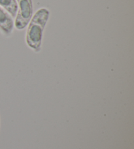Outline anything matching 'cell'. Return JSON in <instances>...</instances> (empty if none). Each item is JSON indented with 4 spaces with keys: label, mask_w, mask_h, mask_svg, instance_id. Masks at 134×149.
I'll list each match as a JSON object with an SVG mask.
<instances>
[{
    "label": "cell",
    "mask_w": 134,
    "mask_h": 149,
    "mask_svg": "<svg viewBox=\"0 0 134 149\" xmlns=\"http://www.w3.org/2000/svg\"><path fill=\"white\" fill-rule=\"evenodd\" d=\"M50 16L47 8L37 10L29 22L26 33V42L28 47L35 52L41 51L43 33Z\"/></svg>",
    "instance_id": "6da1fadb"
},
{
    "label": "cell",
    "mask_w": 134,
    "mask_h": 149,
    "mask_svg": "<svg viewBox=\"0 0 134 149\" xmlns=\"http://www.w3.org/2000/svg\"><path fill=\"white\" fill-rule=\"evenodd\" d=\"M14 22L13 17L6 10L0 6V32L3 35L9 37L12 35Z\"/></svg>",
    "instance_id": "3957f363"
},
{
    "label": "cell",
    "mask_w": 134,
    "mask_h": 149,
    "mask_svg": "<svg viewBox=\"0 0 134 149\" xmlns=\"http://www.w3.org/2000/svg\"><path fill=\"white\" fill-rule=\"evenodd\" d=\"M18 10L15 21V27L17 30H22L30 22L33 17L32 0H16Z\"/></svg>",
    "instance_id": "7a4b0ae2"
},
{
    "label": "cell",
    "mask_w": 134,
    "mask_h": 149,
    "mask_svg": "<svg viewBox=\"0 0 134 149\" xmlns=\"http://www.w3.org/2000/svg\"><path fill=\"white\" fill-rule=\"evenodd\" d=\"M0 6L6 10L13 18L16 17L18 10L16 0H0Z\"/></svg>",
    "instance_id": "277c9868"
}]
</instances>
